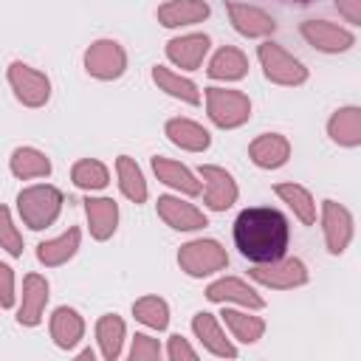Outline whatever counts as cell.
I'll return each mask as SVG.
<instances>
[{"mask_svg": "<svg viewBox=\"0 0 361 361\" xmlns=\"http://www.w3.org/2000/svg\"><path fill=\"white\" fill-rule=\"evenodd\" d=\"M288 243H290V226L279 209L251 206L243 209L234 220V245L245 259L257 265L285 257Z\"/></svg>", "mask_w": 361, "mask_h": 361, "instance_id": "obj_1", "label": "cell"}, {"mask_svg": "<svg viewBox=\"0 0 361 361\" xmlns=\"http://www.w3.org/2000/svg\"><path fill=\"white\" fill-rule=\"evenodd\" d=\"M62 192L51 183H34V186H25L20 195H17V212H20V220L34 228V231H42L48 226L56 223L59 212H62Z\"/></svg>", "mask_w": 361, "mask_h": 361, "instance_id": "obj_2", "label": "cell"}, {"mask_svg": "<svg viewBox=\"0 0 361 361\" xmlns=\"http://www.w3.org/2000/svg\"><path fill=\"white\" fill-rule=\"evenodd\" d=\"M206 113L220 130H234L251 118V99L243 90L206 87Z\"/></svg>", "mask_w": 361, "mask_h": 361, "instance_id": "obj_3", "label": "cell"}, {"mask_svg": "<svg viewBox=\"0 0 361 361\" xmlns=\"http://www.w3.org/2000/svg\"><path fill=\"white\" fill-rule=\"evenodd\" d=\"M178 265H180L183 274H189L195 279H203V276H212V274L223 271L228 265V254L217 240L200 237V240H189L186 245H180Z\"/></svg>", "mask_w": 361, "mask_h": 361, "instance_id": "obj_4", "label": "cell"}, {"mask_svg": "<svg viewBox=\"0 0 361 361\" xmlns=\"http://www.w3.org/2000/svg\"><path fill=\"white\" fill-rule=\"evenodd\" d=\"M257 59L262 65V73L268 82L274 85H285V87H296L302 82H307V68L293 56L288 54L282 45L265 39L259 48H257Z\"/></svg>", "mask_w": 361, "mask_h": 361, "instance_id": "obj_5", "label": "cell"}, {"mask_svg": "<svg viewBox=\"0 0 361 361\" xmlns=\"http://www.w3.org/2000/svg\"><path fill=\"white\" fill-rule=\"evenodd\" d=\"M6 79H8L17 102L25 104V107H42L51 99V79L42 71H37V68H31L20 59H14L8 65Z\"/></svg>", "mask_w": 361, "mask_h": 361, "instance_id": "obj_6", "label": "cell"}, {"mask_svg": "<svg viewBox=\"0 0 361 361\" xmlns=\"http://www.w3.org/2000/svg\"><path fill=\"white\" fill-rule=\"evenodd\" d=\"M85 71L93 79L113 82L127 71V51L116 39H96L85 51Z\"/></svg>", "mask_w": 361, "mask_h": 361, "instance_id": "obj_7", "label": "cell"}, {"mask_svg": "<svg viewBox=\"0 0 361 361\" xmlns=\"http://www.w3.org/2000/svg\"><path fill=\"white\" fill-rule=\"evenodd\" d=\"M248 276L265 288H276V290H290L307 282V265L296 257H279L274 262H262L257 268L248 271Z\"/></svg>", "mask_w": 361, "mask_h": 361, "instance_id": "obj_8", "label": "cell"}, {"mask_svg": "<svg viewBox=\"0 0 361 361\" xmlns=\"http://www.w3.org/2000/svg\"><path fill=\"white\" fill-rule=\"evenodd\" d=\"M200 175V189H203V203L212 209V212H226L237 203V180L231 178V172H226L223 166H214V164H203L197 169Z\"/></svg>", "mask_w": 361, "mask_h": 361, "instance_id": "obj_9", "label": "cell"}, {"mask_svg": "<svg viewBox=\"0 0 361 361\" xmlns=\"http://www.w3.org/2000/svg\"><path fill=\"white\" fill-rule=\"evenodd\" d=\"M299 34L305 37L307 45H313L322 54H344L355 45V34L350 28L327 23V20H305Z\"/></svg>", "mask_w": 361, "mask_h": 361, "instance_id": "obj_10", "label": "cell"}, {"mask_svg": "<svg viewBox=\"0 0 361 361\" xmlns=\"http://www.w3.org/2000/svg\"><path fill=\"white\" fill-rule=\"evenodd\" d=\"M322 231H324V245L333 257L344 254L350 240H353V214L347 206L336 200H322Z\"/></svg>", "mask_w": 361, "mask_h": 361, "instance_id": "obj_11", "label": "cell"}, {"mask_svg": "<svg viewBox=\"0 0 361 361\" xmlns=\"http://www.w3.org/2000/svg\"><path fill=\"white\" fill-rule=\"evenodd\" d=\"M155 209H158V217L169 228H175V231H197V228L206 226V214L195 203L180 200L175 195H161L158 203H155Z\"/></svg>", "mask_w": 361, "mask_h": 361, "instance_id": "obj_12", "label": "cell"}, {"mask_svg": "<svg viewBox=\"0 0 361 361\" xmlns=\"http://www.w3.org/2000/svg\"><path fill=\"white\" fill-rule=\"evenodd\" d=\"M48 279L39 274H25L23 279V299L17 307V324L23 327H37L42 322L45 305H48Z\"/></svg>", "mask_w": 361, "mask_h": 361, "instance_id": "obj_13", "label": "cell"}, {"mask_svg": "<svg viewBox=\"0 0 361 361\" xmlns=\"http://www.w3.org/2000/svg\"><path fill=\"white\" fill-rule=\"evenodd\" d=\"M206 299L209 302H220V305L234 302V305H243L248 310H262L265 307V299L248 282H243L237 276H220V279H214L206 288Z\"/></svg>", "mask_w": 361, "mask_h": 361, "instance_id": "obj_14", "label": "cell"}, {"mask_svg": "<svg viewBox=\"0 0 361 361\" xmlns=\"http://www.w3.org/2000/svg\"><path fill=\"white\" fill-rule=\"evenodd\" d=\"M248 158L259 169H279L290 158V141L282 133H262L248 144Z\"/></svg>", "mask_w": 361, "mask_h": 361, "instance_id": "obj_15", "label": "cell"}, {"mask_svg": "<svg viewBox=\"0 0 361 361\" xmlns=\"http://www.w3.org/2000/svg\"><path fill=\"white\" fill-rule=\"evenodd\" d=\"M226 8H228V20H231L234 31L243 34V37H268V34L276 31V20H274L268 11L257 8V6H248V3H228Z\"/></svg>", "mask_w": 361, "mask_h": 361, "instance_id": "obj_16", "label": "cell"}, {"mask_svg": "<svg viewBox=\"0 0 361 361\" xmlns=\"http://www.w3.org/2000/svg\"><path fill=\"white\" fill-rule=\"evenodd\" d=\"M209 37L206 34H183V37H172L166 42V59L180 68V71H195L200 68L203 56L209 54Z\"/></svg>", "mask_w": 361, "mask_h": 361, "instance_id": "obj_17", "label": "cell"}, {"mask_svg": "<svg viewBox=\"0 0 361 361\" xmlns=\"http://www.w3.org/2000/svg\"><path fill=\"white\" fill-rule=\"evenodd\" d=\"M192 333L197 336V341H200L212 355H217V358H237V347L226 338L220 322H217L212 313H206V310L195 313V316H192Z\"/></svg>", "mask_w": 361, "mask_h": 361, "instance_id": "obj_18", "label": "cell"}, {"mask_svg": "<svg viewBox=\"0 0 361 361\" xmlns=\"http://www.w3.org/2000/svg\"><path fill=\"white\" fill-rule=\"evenodd\" d=\"M152 172L161 183H166L169 189H175L178 195H186V197H195L200 195V180L195 178V172L172 158H152Z\"/></svg>", "mask_w": 361, "mask_h": 361, "instance_id": "obj_19", "label": "cell"}, {"mask_svg": "<svg viewBox=\"0 0 361 361\" xmlns=\"http://www.w3.org/2000/svg\"><path fill=\"white\" fill-rule=\"evenodd\" d=\"M85 214L90 226L93 240H110L118 226V203L113 197H87L85 200Z\"/></svg>", "mask_w": 361, "mask_h": 361, "instance_id": "obj_20", "label": "cell"}, {"mask_svg": "<svg viewBox=\"0 0 361 361\" xmlns=\"http://www.w3.org/2000/svg\"><path fill=\"white\" fill-rule=\"evenodd\" d=\"M48 330H51V338H54V344L59 350H73L85 336V319L79 316V310L62 305V307H56L51 313Z\"/></svg>", "mask_w": 361, "mask_h": 361, "instance_id": "obj_21", "label": "cell"}, {"mask_svg": "<svg viewBox=\"0 0 361 361\" xmlns=\"http://www.w3.org/2000/svg\"><path fill=\"white\" fill-rule=\"evenodd\" d=\"M209 3L206 0H166L158 8V23L164 28H180V25H195L209 17Z\"/></svg>", "mask_w": 361, "mask_h": 361, "instance_id": "obj_22", "label": "cell"}, {"mask_svg": "<svg viewBox=\"0 0 361 361\" xmlns=\"http://www.w3.org/2000/svg\"><path fill=\"white\" fill-rule=\"evenodd\" d=\"M327 135L338 147H358L361 144V107L355 104L338 107L327 121Z\"/></svg>", "mask_w": 361, "mask_h": 361, "instance_id": "obj_23", "label": "cell"}, {"mask_svg": "<svg viewBox=\"0 0 361 361\" xmlns=\"http://www.w3.org/2000/svg\"><path fill=\"white\" fill-rule=\"evenodd\" d=\"M164 133H166V138H169L175 147L186 149V152H203V149H209V144H212L209 130L200 127V124L192 121V118H169V121L164 124Z\"/></svg>", "mask_w": 361, "mask_h": 361, "instance_id": "obj_24", "label": "cell"}, {"mask_svg": "<svg viewBox=\"0 0 361 361\" xmlns=\"http://www.w3.org/2000/svg\"><path fill=\"white\" fill-rule=\"evenodd\" d=\"M206 73H209V79H217V82H237L248 73V56L234 45H223L209 59Z\"/></svg>", "mask_w": 361, "mask_h": 361, "instance_id": "obj_25", "label": "cell"}, {"mask_svg": "<svg viewBox=\"0 0 361 361\" xmlns=\"http://www.w3.org/2000/svg\"><path fill=\"white\" fill-rule=\"evenodd\" d=\"M79 243H82V231H79L76 226H71L65 234L39 243V245H37V259H39L45 268L65 265V262L79 251Z\"/></svg>", "mask_w": 361, "mask_h": 361, "instance_id": "obj_26", "label": "cell"}, {"mask_svg": "<svg viewBox=\"0 0 361 361\" xmlns=\"http://www.w3.org/2000/svg\"><path fill=\"white\" fill-rule=\"evenodd\" d=\"M152 82L158 85V90H164L166 96L183 102V104H200V90H197V85H195L192 79H186V76H180V73H175V71H169V68H164V65H155V68H152Z\"/></svg>", "mask_w": 361, "mask_h": 361, "instance_id": "obj_27", "label": "cell"}, {"mask_svg": "<svg viewBox=\"0 0 361 361\" xmlns=\"http://www.w3.org/2000/svg\"><path fill=\"white\" fill-rule=\"evenodd\" d=\"M8 166H11V175L20 180L51 175V158L45 152H39L37 147H17L8 158Z\"/></svg>", "mask_w": 361, "mask_h": 361, "instance_id": "obj_28", "label": "cell"}, {"mask_svg": "<svg viewBox=\"0 0 361 361\" xmlns=\"http://www.w3.org/2000/svg\"><path fill=\"white\" fill-rule=\"evenodd\" d=\"M274 192H276V197H279L282 203H288V209H290L305 226H313V223H316V200H313V195H310L305 186H299V183H293V180H285V183H276Z\"/></svg>", "mask_w": 361, "mask_h": 361, "instance_id": "obj_29", "label": "cell"}, {"mask_svg": "<svg viewBox=\"0 0 361 361\" xmlns=\"http://www.w3.org/2000/svg\"><path fill=\"white\" fill-rule=\"evenodd\" d=\"M116 175H118V189L130 203H144L147 200V180L135 158L118 155L116 158Z\"/></svg>", "mask_w": 361, "mask_h": 361, "instance_id": "obj_30", "label": "cell"}, {"mask_svg": "<svg viewBox=\"0 0 361 361\" xmlns=\"http://www.w3.org/2000/svg\"><path fill=\"white\" fill-rule=\"evenodd\" d=\"M220 316H223L226 327L231 330V336L237 341H243V344H257L262 338V333H265V322L259 316H254V313H243V310L226 307Z\"/></svg>", "mask_w": 361, "mask_h": 361, "instance_id": "obj_31", "label": "cell"}, {"mask_svg": "<svg viewBox=\"0 0 361 361\" xmlns=\"http://www.w3.org/2000/svg\"><path fill=\"white\" fill-rule=\"evenodd\" d=\"M96 341H99L102 358L116 361L121 355V344H124V322L116 313H104L96 322Z\"/></svg>", "mask_w": 361, "mask_h": 361, "instance_id": "obj_32", "label": "cell"}, {"mask_svg": "<svg viewBox=\"0 0 361 361\" xmlns=\"http://www.w3.org/2000/svg\"><path fill=\"white\" fill-rule=\"evenodd\" d=\"M71 180H73L76 189L99 192V189H104V186L110 183V172H107V166H104L102 161H96V158H82V161L73 164Z\"/></svg>", "mask_w": 361, "mask_h": 361, "instance_id": "obj_33", "label": "cell"}, {"mask_svg": "<svg viewBox=\"0 0 361 361\" xmlns=\"http://www.w3.org/2000/svg\"><path fill=\"white\" fill-rule=\"evenodd\" d=\"M133 316L135 322L152 327V330H166L169 324V305L161 296H141L133 302Z\"/></svg>", "mask_w": 361, "mask_h": 361, "instance_id": "obj_34", "label": "cell"}, {"mask_svg": "<svg viewBox=\"0 0 361 361\" xmlns=\"http://www.w3.org/2000/svg\"><path fill=\"white\" fill-rule=\"evenodd\" d=\"M0 248L11 257H23V234L14 226L8 206H0Z\"/></svg>", "mask_w": 361, "mask_h": 361, "instance_id": "obj_35", "label": "cell"}, {"mask_svg": "<svg viewBox=\"0 0 361 361\" xmlns=\"http://www.w3.org/2000/svg\"><path fill=\"white\" fill-rule=\"evenodd\" d=\"M130 358L133 361H155V358H161L158 338H152L147 333H135L133 336V347H130Z\"/></svg>", "mask_w": 361, "mask_h": 361, "instance_id": "obj_36", "label": "cell"}, {"mask_svg": "<svg viewBox=\"0 0 361 361\" xmlns=\"http://www.w3.org/2000/svg\"><path fill=\"white\" fill-rule=\"evenodd\" d=\"M166 358H169V361H195V358H197V353H195V347H192L180 333H175V336H169Z\"/></svg>", "mask_w": 361, "mask_h": 361, "instance_id": "obj_37", "label": "cell"}, {"mask_svg": "<svg viewBox=\"0 0 361 361\" xmlns=\"http://www.w3.org/2000/svg\"><path fill=\"white\" fill-rule=\"evenodd\" d=\"M14 296V268L0 262V307H11Z\"/></svg>", "mask_w": 361, "mask_h": 361, "instance_id": "obj_38", "label": "cell"}, {"mask_svg": "<svg viewBox=\"0 0 361 361\" xmlns=\"http://www.w3.org/2000/svg\"><path fill=\"white\" fill-rule=\"evenodd\" d=\"M336 8H338V14L347 17V23H353V25L361 23V0H336Z\"/></svg>", "mask_w": 361, "mask_h": 361, "instance_id": "obj_39", "label": "cell"}, {"mask_svg": "<svg viewBox=\"0 0 361 361\" xmlns=\"http://www.w3.org/2000/svg\"><path fill=\"white\" fill-rule=\"evenodd\" d=\"M79 358H90V361H93V350H90V347H87V350H82V353H79Z\"/></svg>", "mask_w": 361, "mask_h": 361, "instance_id": "obj_40", "label": "cell"}, {"mask_svg": "<svg viewBox=\"0 0 361 361\" xmlns=\"http://www.w3.org/2000/svg\"><path fill=\"white\" fill-rule=\"evenodd\" d=\"M293 3H310V0H293Z\"/></svg>", "mask_w": 361, "mask_h": 361, "instance_id": "obj_41", "label": "cell"}]
</instances>
